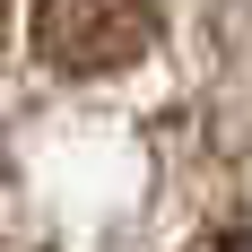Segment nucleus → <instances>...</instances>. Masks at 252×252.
Segmentation results:
<instances>
[{
  "label": "nucleus",
  "instance_id": "obj_1",
  "mask_svg": "<svg viewBox=\"0 0 252 252\" xmlns=\"http://www.w3.org/2000/svg\"><path fill=\"white\" fill-rule=\"evenodd\" d=\"M157 44V0H35V52L70 78L130 70Z\"/></svg>",
  "mask_w": 252,
  "mask_h": 252
},
{
  "label": "nucleus",
  "instance_id": "obj_2",
  "mask_svg": "<svg viewBox=\"0 0 252 252\" xmlns=\"http://www.w3.org/2000/svg\"><path fill=\"white\" fill-rule=\"evenodd\" d=\"M218 252H252V218H235V226L218 235Z\"/></svg>",
  "mask_w": 252,
  "mask_h": 252
}]
</instances>
